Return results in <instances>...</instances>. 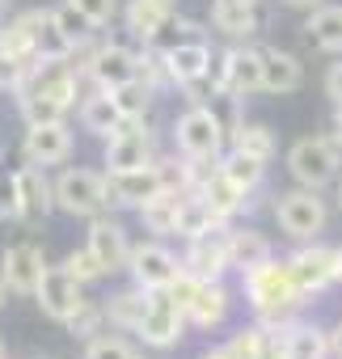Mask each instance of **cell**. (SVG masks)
Masks as SVG:
<instances>
[{"instance_id": "obj_1", "label": "cell", "mask_w": 342, "mask_h": 359, "mask_svg": "<svg viewBox=\"0 0 342 359\" xmlns=\"http://www.w3.org/2000/svg\"><path fill=\"white\" fill-rule=\"evenodd\" d=\"M241 292H245V304L254 309V317L262 325H283L304 304V296H300V287H296V279L287 271V258H271V262L245 271Z\"/></svg>"}, {"instance_id": "obj_2", "label": "cell", "mask_w": 342, "mask_h": 359, "mask_svg": "<svg viewBox=\"0 0 342 359\" xmlns=\"http://www.w3.org/2000/svg\"><path fill=\"white\" fill-rule=\"evenodd\" d=\"M228 127L220 118L216 106L199 102V106H186L178 118H174V148L178 156L186 161H203V165H216L224 156V144H228Z\"/></svg>"}, {"instance_id": "obj_3", "label": "cell", "mask_w": 342, "mask_h": 359, "mask_svg": "<svg viewBox=\"0 0 342 359\" xmlns=\"http://www.w3.org/2000/svg\"><path fill=\"white\" fill-rule=\"evenodd\" d=\"M287 173L296 177V187L325 191L342 177V144L334 135H300L287 148Z\"/></svg>"}, {"instance_id": "obj_4", "label": "cell", "mask_w": 342, "mask_h": 359, "mask_svg": "<svg viewBox=\"0 0 342 359\" xmlns=\"http://www.w3.org/2000/svg\"><path fill=\"white\" fill-rule=\"evenodd\" d=\"M271 212H275L283 237H292L300 245L304 241H317L325 233V224H329V208H325L321 191H313V187H292V191L275 195Z\"/></svg>"}, {"instance_id": "obj_5", "label": "cell", "mask_w": 342, "mask_h": 359, "mask_svg": "<svg viewBox=\"0 0 342 359\" xmlns=\"http://www.w3.org/2000/svg\"><path fill=\"white\" fill-rule=\"evenodd\" d=\"M55 203H60V212H68L76 220H93L106 208H114L106 169L102 173L97 169H60V177H55Z\"/></svg>"}, {"instance_id": "obj_6", "label": "cell", "mask_w": 342, "mask_h": 359, "mask_svg": "<svg viewBox=\"0 0 342 359\" xmlns=\"http://www.w3.org/2000/svg\"><path fill=\"white\" fill-rule=\"evenodd\" d=\"M287 271L300 287L304 300L329 292L334 283H342V245H329V241H304L300 250L287 254Z\"/></svg>"}, {"instance_id": "obj_7", "label": "cell", "mask_w": 342, "mask_h": 359, "mask_svg": "<svg viewBox=\"0 0 342 359\" xmlns=\"http://www.w3.org/2000/svg\"><path fill=\"white\" fill-rule=\"evenodd\" d=\"M216 97L220 93H262V47H228L212 60V72H207Z\"/></svg>"}, {"instance_id": "obj_8", "label": "cell", "mask_w": 342, "mask_h": 359, "mask_svg": "<svg viewBox=\"0 0 342 359\" xmlns=\"http://www.w3.org/2000/svg\"><path fill=\"white\" fill-rule=\"evenodd\" d=\"M139 55H144V47L135 51L131 43L110 39L85 55V76L93 81V89H118V85L139 76Z\"/></svg>"}, {"instance_id": "obj_9", "label": "cell", "mask_w": 342, "mask_h": 359, "mask_svg": "<svg viewBox=\"0 0 342 359\" xmlns=\"http://www.w3.org/2000/svg\"><path fill=\"white\" fill-rule=\"evenodd\" d=\"M34 304L43 309V317L68 325L89 300H85V283L76 275H68V266H47V275H43V283L34 292Z\"/></svg>"}, {"instance_id": "obj_10", "label": "cell", "mask_w": 342, "mask_h": 359, "mask_svg": "<svg viewBox=\"0 0 342 359\" xmlns=\"http://www.w3.org/2000/svg\"><path fill=\"white\" fill-rule=\"evenodd\" d=\"M131 283H139L144 292H169L174 287V279L182 275V258L160 245V241H139L131 250V266H127Z\"/></svg>"}, {"instance_id": "obj_11", "label": "cell", "mask_w": 342, "mask_h": 359, "mask_svg": "<svg viewBox=\"0 0 342 359\" xmlns=\"http://www.w3.org/2000/svg\"><path fill=\"white\" fill-rule=\"evenodd\" d=\"M186 313L178 309V300L169 296V292H152V309H148V317L139 321V330H135V338L144 342V346H152V351H174L182 338H186Z\"/></svg>"}, {"instance_id": "obj_12", "label": "cell", "mask_w": 342, "mask_h": 359, "mask_svg": "<svg viewBox=\"0 0 342 359\" xmlns=\"http://www.w3.org/2000/svg\"><path fill=\"white\" fill-rule=\"evenodd\" d=\"M106 173H118V169H144L152 165V135L144 127V118H123V127L106 140Z\"/></svg>"}, {"instance_id": "obj_13", "label": "cell", "mask_w": 342, "mask_h": 359, "mask_svg": "<svg viewBox=\"0 0 342 359\" xmlns=\"http://www.w3.org/2000/svg\"><path fill=\"white\" fill-rule=\"evenodd\" d=\"M182 266L199 279H224L233 271V250H228V224L212 229V233H199L186 241V254H182Z\"/></svg>"}, {"instance_id": "obj_14", "label": "cell", "mask_w": 342, "mask_h": 359, "mask_svg": "<svg viewBox=\"0 0 342 359\" xmlns=\"http://www.w3.org/2000/svg\"><path fill=\"white\" fill-rule=\"evenodd\" d=\"M72 148H76V135H72V127L64 118L34 123V127H26V140H22V156L34 161V165H47V169L64 165L72 156Z\"/></svg>"}, {"instance_id": "obj_15", "label": "cell", "mask_w": 342, "mask_h": 359, "mask_svg": "<svg viewBox=\"0 0 342 359\" xmlns=\"http://www.w3.org/2000/svg\"><path fill=\"white\" fill-rule=\"evenodd\" d=\"M0 275H5L13 296H34L43 275H47V258H43V250L34 241H18V245H9L0 254Z\"/></svg>"}, {"instance_id": "obj_16", "label": "cell", "mask_w": 342, "mask_h": 359, "mask_svg": "<svg viewBox=\"0 0 342 359\" xmlns=\"http://www.w3.org/2000/svg\"><path fill=\"white\" fill-rule=\"evenodd\" d=\"M85 245L102 258V266H106L110 275H118V271L131 266V250H135V245H131L127 229H123L118 220H110L106 212L89 220V237H85Z\"/></svg>"}, {"instance_id": "obj_17", "label": "cell", "mask_w": 342, "mask_h": 359, "mask_svg": "<svg viewBox=\"0 0 342 359\" xmlns=\"http://www.w3.org/2000/svg\"><path fill=\"white\" fill-rule=\"evenodd\" d=\"M18 182H22V224H43L60 203H55V177H47V165H18Z\"/></svg>"}, {"instance_id": "obj_18", "label": "cell", "mask_w": 342, "mask_h": 359, "mask_svg": "<svg viewBox=\"0 0 342 359\" xmlns=\"http://www.w3.org/2000/svg\"><path fill=\"white\" fill-rule=\"evenodd\" d=\"M106 177H110V199H114V208H144L148 199H156L165 191L156 161L144 165V169H118V173H106Z\"/></svg>"}, {"instance_id": "obj_19", "label": "cell", "mask_w": 342, "mask_h": 359, "mask_svg": "<svg viewBox=\"0 0 342 359\" xmlns=\"http://www.w3.org/2000/svg\"><path fill=\"white\" fill-rule=\"evenodd\" d=\"M212 47L203 43V39H186V43H178L174 51H165V72H169V85H178V89H186V85H195V81H203L207 72H212Z\"/></svg>"}, {"instance_id": "obj_20", "label": "cell", "mask_w": 342, "mask_h": 359, "mask_svg": "<svg viewBox=\"0 0 342 359\" xmlns=\"http://www.w3.org/2000/svg\"><path fill=\"white\" fill-rule=\"evenodd\" d=\"M207 22L224 39H249L262 30V9H258V0H212Z\"/></svg>"}, {"instance_id": "obj_21", "label": "cell", "mask_w": 342, "mask_h": 359, "mask_svg": "<svg viewBox=\"0 0 342 359\" xmlns=\"http://www.w3.org/2000/svg\"><path fill=\"white\" fill-rule=\"evenodd\" d=\"M228 313H233V292H228V283H224V279H203L199 292H195V300H191V309H186V321H191L195 330H216V325L228 321Z\"/></svg>"}, {"instance_id": "obj_22", "label": "cell", "mask_w": 342, "mask_h": 359, "mask_svg": "<svg viewBox=\"0 0 342 359\" xmlns=\"http://www.w3.org/2000/svg\"><path fill=\"white\" fill-rule=\"evenodd\" d=\"M304 85V64L283 47H262V93L287 97Z\"/></svg>"}, {"instance_id": "obj_23", "label": "cell", "mask_w": 342, "mask_h": 359, "mask_svg": "<svg viewBox=\"0 0 342 359\" xmlns=\"http://www.w3.org/2000/svg\"><path fill=\"white\" fill-rule=\"evenodd\" d=\"M102 304H106V321H110V330L135 334V330H139V321H144V317H148V309H152V292H144L139 283H131V287L110 292Z\"/></svg>"}, {"instance_id": "obj_24", "label": "cell", "mask_w": 342, "mask_h": 359, "mask_svg": "<svg viewBox=\"0 0 342 359\" xmlns=\"http://www.w3.org/2000/svg\"><path fill=\"white\" fill-rule=\"evenodd\" d=\"M199 195H203V199L216 208V216H220V220H233V216H241V212H245V199H249V195H245V191L233 182V177H228L220 165L203 173Z\"/></svg>"}, {"instance_id": "obj_25", "label": "cell", "mask_w": 342, "mask_h": 359, "mask_svg": "<svg viewBox=\"0 0 342 359\" xmlns=\"http://www.w3.org/2000/svg\"><path fill=\"white\" fill-rule=\"evenodd\" d=\"M47 9H22L18 18H9L5 34H0V47H5L9 55L34 64V51H39V26H43Z\"/></svg>"}, {"instance_id": "obj_26", "label": "cell", "mask_w": 342, "mask_h": 359, "mask_svg": "<svg viewBox=\"0 0 342 359\" xmlns=\"http://www.w3.org/2000/svg\"><path fill=\"white\" fill-rule=\"evenodd\" d=\"M81 127H85L89 135H97V140H110V135L123 127V110H118V102H114L110 89H93V93L81 102Z\"/></svg>"}, {"instance_id": "obj_27", "label": "cell", "mask_w": 342, "mask_h": 359, "mask_svg": "<svg viewBox=\"0 0 342 359\" xmlns=\"http://www.w3.org/2000/svg\"><path fill=\"white\" fill-rule=\"evenodd\" d=\"M228 250H233V271L237 275H245V271H254V266H262V262L275 258L266 233L245 229V224H228Z\"/></svg>"}, {"instance_id": "obj_28", "label": "cell", "mask_w": 342, "mask_h": 359, "mask_svg": "<svg viewBox=\"0 0 342 359\" xmlns=\"http://www.w3.org/2000/svg\"><path fill=\"white\" fill-rule=\"evenodd\" d=\"M304 43L313 51H325V55H342V9L338 5H321L308 13L304 22Z\"/></svg>"}, {"instance_id": "obj_29", "label": "cell", "mask_w": 342, "mask_h": 359, "mask_svg": "<svg viewBox=\"0 0 342 359\" xmlns=\"http://www.w3.org/2000/svg\"><path fill=\"white\" fill-rule=\"evenodd\" d=\"M220 224H228V220H220L216 216V208L199 195V191H186L182 195V208H178V229H174V237H182V241H191V237H199V233H212V229H220Z\"/></svg>"}, {"instance_id": "obj_30", "label": "cell", "mask_w": 342, "mask_h": 359, "mask_svg": "<svg viewBox=\"0 0 342 359\" xmlns=\"http://www.w3.org/2000/svg\"><path fill=\"white\" fill-rule=\"evenodd\" d=\"M329 330L313 321H292L287 325V359H329Z\"/></svg>"}, {"instance_id": "obj_31", "label": "cell", "mask_w": 342, "mask_h": 359, "mask_svg": "<svg viewBox=\"0 0 342 359\" xmlns=\"http://www.w3.org/2000/svg\"><path fill=\"white\" fill-rule=\"evenodd\" d=\"M178 208H182V195L160 191L156 199H148L144 208H135V216L144 220L148 233H156V237H174V229H178Z\"/></svg>"}, {"instance_id": "obj_32", "label": "cell", "mask_w": 342, "mask_h": 359, "mask_svg": "<svg viewBox=\"0 0 342 359\" xmlns=\"http://www.w3.org/2000/svg\"><path fill=\"white\" fill-rule=\"evenodd\" d=\"M174 13V9H160L156 0H127V9H123V30L127 34H135L144 47H148V39L160 30V22Z\"/></svg>"}, {"instance_id": "obj_33", "label": "cell", "mask_w": 342, "mask_h": 359, "mask_svg": "<svg viewBox=\"0 0 342 359\" xmlns=\"http://www.w3.org/2000/svg\"><path fill=\"white\" fill-rule=\"evenodd\" d=\"M216 165L233 177L245 195H254V191L262 187V177H266V161H258V156H249V152H241V148H228Z\"/></svg>"}, {"instance_id": "obj_34", "label": "cell", "mask_w": 342, "mask_h": 359, "mask_svg": "<svg viewBox=\"0 0 342 359\" xmlns=\"http://www.w3.org/2000/svg\"><path fill=\"white\" fill-rule=\"evenodd\" d=\"M51 13H55L60 30L72 39V47H76V51H85V47L97 39V30H102V26H97L85 9H76V5H72V0H64V5H60V9H51Z\"/></svg>"}, {"instance_id": "obj_35", "label": "cell", "mask_w": 342, "mask_h": 359, "mask_svg": "<svg viewBox=\"0 0 342 359\" xmlns=\"http://www.w3.org/2000/svg\"><path fill=\"white\" fill-rule=\"evenodd\" d=\"M186 39H203V30H199V22H191V18H182V13L174 9V13L160 22V30L148 39V47L165 55V51H174V47H178V43H186Z\"/></svg>"}, {"instance_id": "obj_36", "label": "cell", "mask_w": 342, "mask_h": 359, "mask_svg": "<svg viewBox=\"0 0 342 359\" xmlns=\"http://www.w3.org/2000/svg\"><path fill=\"white\" fill-rule=\"evenodd\" d=\"M34 60H76L72 39L60 30V22H55L51 9H47V18H43V26H39V51H34Z\"/></svg>"}, {"instance_id": "obj_37", "label": "cell", "mask_w": 342, "mask_h": 359, "mask_svg": "<svg viewBox=\"0 0 342 359\" xmlns=\"http://www.w3.org/2000/svg\"><path fill=\"white\" fill-rule=\"evenodd\" d=\"M110 93H114V102H118L123 118H144V114H148V106H152V97H156V85H148L144 76H135V81H127V85L110 89Z\"/></svg>"}, {"instance_id": "obj_38", "label": "cell", "mask_w": 342, "mask_h": 359, "mask_svg": "<svg viewBox=\"0 0 342 359\" xmlns=\"http://www.w3.org/2000/svg\"><path fill=\"white\" fill-rule=\"evenodd\" d=\"M233 148H241V152H249V156H258V161H275V131L266 127V123H245L237 135H233Z\"/></svg>"}, {"instance_id": "obj_39", "label": "cell", "mask_w": 342, "mask_h": 359, "mask_svg": "<svg viewBox=\"0 0 342 359\" xmlns=\"http://www.w3.org/2000/svg\"><path fill=\"white\" fill-rule=\"evenodd\" d=\"M228 351L233 359H271V338H266V325H241L233 338H228Z\"/></svg>"}, {"instance_id": "obj_40", "label": "cell", "mask_w": 342, "mask_h": 359, "mask_svg": "<svg viewBox=\"0 0 342 359\" xmlns=\"http://www.w3.org/2000/svg\"><path fill=\"white\" fill-rule=\"evenodd\" d=\"M81 359H139V351H135V342H127L123 330H118V334H97V338H89Z\"/></svg>"}, {"instance_id": "obj_41", "label": "cell", "mask_w": 342, "mask_h": 359, "mask_svg": "<svg viewBox=\"0 0 342 359\" xmlns=\"http://www.w3.org/2000/svg\"><path fill=\"white\" fill-rule=\"evenodd\" d=\"M106 325H110V321H106V304H102V300H89V304L68 321V334L81 338V342H89V338L106 334Z\"/></svg>"}, {"instance_id": "obj_42", "label": "cell", "mask_w": 342, "mask_h": 359, "mask_svg": "<svg viewBox=\"0 0 342 359\" xmlns=\"http://www.w3.org/2000/svg\"><path fill=\"white\" fill-rule=\"evenodd\" d=\"M64 266H68V275H76V279H81V283H85V287H89V283H97V279H106V275H110V271H106V266H102V258H97V254H93V250H89V245H81V250H72V254H68V258H64Z\"/></svg>"}, {"instance_id": "obj_43", "label": "cell", "mask_w": 342, "mask_h": 359, "mask_svg": "<svg viewBox=\"0 0 342 359\" xmlns=\"http://www.w3.org/2000/svg\"><path fill=\"white\" fill-rule=\"evenodd\" d=\"M0 220H22V182L9 165H0Z\"/></svg>"}, {"instance_id": "obj_44", "label": "cell", "mask_w": 342, "mask_h": 359, "mask_svg": "<svg viewBox=\"0 0 342 359\" xmlns=\"http://www.w3.org/2000/svg\"><path fill=\"white\" fill-rule=\"evenodd\" d=\"M26 72H30L26 60H18V55H9L5 47H0V93H18L22 81H26Z\"/></svg>"}, {"instance_id": "obj_45", "label": "cell", "mask_w": 342, "mask_h": 359, "mask_svg": "<svg viewBox=\"0 0 342 359\" xmlns=\"http://www.w3.org/2000/svg\"><path fill=\"white\" fill-rule=\"evenodd\" d=\"M76 9H85L97 26H110L114 22V13H118V0H72Z\"/></svg>"}, {"instance_id": "obj_46", "label": "cell", "mask_w": 342, "mask_h": 359, "mask_svg": "<svg viewBox=\"0 0 342 359\" xmlns=\"http://www.w3.org/2000/svg\"><path fill=\"white\" fill-rule=\"evenodd\" d=\"M325 97H329L334 106L342 102V55H338V60L325 68Z\"/></svg>"}, {"instance_id": "obj_47", "label": "cell", "mask_w": 342, "mask_h": 359, "mask_svg": "<svg viewBox=\"0 0 342 359\" xmlns=\"http://www.w3.org/2000/svg\"><path fill=\"white\" fill-rule=\"evenodd\" d=\"M287 9H296V13H313V9H321L325 0H283Z\"/></svg>"}, {"instance_id": "obj_48", "label": "cell", "mask_w": 342, "mask_h": 359, "mask_svg": "<svg viewBox=\"0 0 342 359\" xmlns=\"http://www.w3.org/2000/svg\"><path fill=\"white\" fill-rule=\"evenodd\" d=\"M329 351H334V359H342V321L329 330Z\"/></svg>"}, {"instance_id": "obj_49", "label": "cell", "mask_w": 342, "mask_h": 359, "mask_svg": "<svg viewBox=\"0 0 342 359\" xmlns=\"http://www.w3.org/2000/svg\"><path fill=\"white\" fill-rule=\"evenodd\" d=\"M199 359H233V351H228V342H224V346H212V351H203Z\"/></svg>"}, {"instance_id": "obj_50", "label": "cell", "mask_w": 342, "mask_h": 359, "mask_svg": "<svg viewBox=\"0 0 342 359\" xmlns=\"http://www.w3.org/2000/svg\"><path fill=\"white\" fill-rule=\"evenodd\" d=\"M329 135H334V140H338V144H342V102H338V106H334V131H329Z\"/></svg>"}, {"instance_id": "obj_51", "label": "cell", "mask_w": 342, "mask_h": 359, "mask_svg": "<svg viewBox=\"0 0 342 359\" xmlns=\"http://www.w3.org/2000/svg\"><path fill=\"white\" fill-rule=\"evenodd\" d=\"M5 300H9V283H5V275H0V309H5Z\"/></svg>"}, {"instance_id": "obj_52", "label": "cell", "mask_w": 342, "mask_h": 359, "mask_svg": "<svg viewBox=\"0 0 342 359\" xmlns=\"http://www.w3.org/2000/svg\"><path fill=\"white\" fill-rule=\"evenodd\" d=\"M156 5H160V9H178V0H156Z\"/></svg>"}, {"instance_id": "obj_53", "label": "cell", "mask_w": 342, "mask_h": 359, "mask_svg": "<svg viewBox=\"0 0 342 359\" xmlns=\"http://www.w3.org/2000/svg\"><path fill=\"white\" fill-rule=\"evenodd\" d=\"M5 26H9V22H5V9H0V34H5Z\"/></svg>"}, {"instance_id": "obj_54", "label": "cell", "mask_w": 342, "mask_h": 359, "mask_svg": "<svg viewBox=\"0 0 342 359\" xmlns=\"http://www.w3.org/2000/svg\"><path fill=\"white\" fill-rule=\"evenodd\" d=\"M338 208H342V177H338Z\"/></svg>"}, {"instance_id": "obj_55", "label": "cell", "mask_w": 342, "mask_h": 359, "mask_svg": "<svg viewBox=\"0 0 342 359\" xmlns=\"http://www.w3.org/2000/svg\"><path fill=\"white\" fill-rule=\"evenodd\" d=\"M0 359H9V355H5V342H0Z\"/></svg>"}]
</instances>
